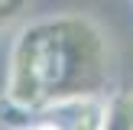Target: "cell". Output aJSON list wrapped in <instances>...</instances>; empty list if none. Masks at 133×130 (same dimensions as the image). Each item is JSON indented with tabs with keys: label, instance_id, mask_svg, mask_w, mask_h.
Wrapping results in <instances>:
<instances>
[]
</instances>
